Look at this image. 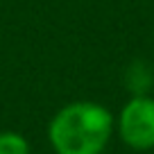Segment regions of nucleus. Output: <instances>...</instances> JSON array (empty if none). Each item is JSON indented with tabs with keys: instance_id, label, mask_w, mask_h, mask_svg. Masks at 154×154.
Listing matches in <instances>:
<instances>
[{
	"instance_id": "obj_3",
	"label": "nucleus",
	"mask_w": 154,
	"mask_h": 154,
	"mask_svg": "<svg viewBox=\"0 0 154 154\" xmlns=\"http://www.w3.org/2000/svg\"><path fill=\"white\" fill-rule=\"evenodd\" d=\"M0 154H29L27 138L11 129L0 131Z\"/></svg>"
},
{
	"instance_id": "obj_1",
	"label": "nucleus",
	"mask_w": 154,
	"mask_h": 154,
	"mask_svg": "<svg viewBox=\"0 0 154 154\" xmlns=\"http://www.w3.org/2000/svg\"><path fill=\"white\" fill-rule=\"evenodd\" d=\"M113 134V116L100 102L79 100L61 106L48 125L54 154H102Z\"/></svg>"
},
{
	"instance_id": "obj_2",
	"label": "nucleus",
	"mask_w": 154,
	"mask_h": 154,
	"mask_svg": "<svg viewBox=\"0 0 154 154\" xmlns=\"http://www.w3.org/2000/svg\"><path fill=\"white\" fill-rule=\"evenodd\" d=\"M116 129L129 149L147 152L154 147V97L147 93L131 95L122 104Z\"/></svg>"
}]
</instances>
